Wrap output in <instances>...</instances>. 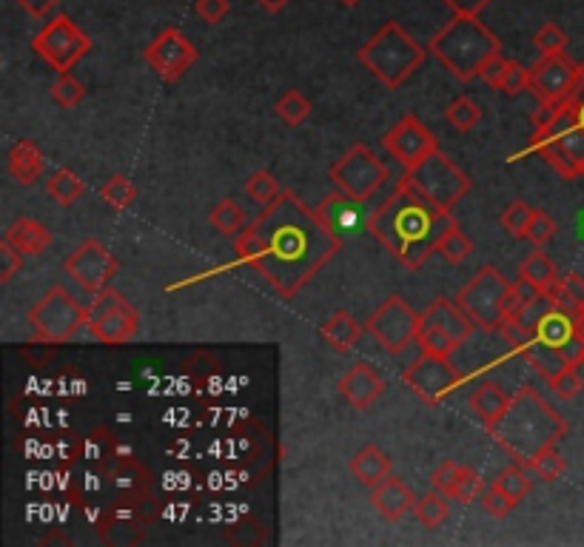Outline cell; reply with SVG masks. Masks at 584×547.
I'll return each mask as SVG.
<instances>
[{
	"instance_id": "1",
	"label": "cell",
	"mask_w": 584,
	"mask_h": 547,
	"mask_svg": "<svg viewBox=\"0 0 584 547\" xmlns=\"http://www.w3.org/2000/svg\"><path fill=\"white\" fill-rule=\"evenodd\" d=\"M340 248V234L322 220L320 211L285 189L234 237L237 257L285 300L297 297Z\"/></svg>"
},
{
	"instance_id": "2",
	"label": "cell",
	"mask_w": 584,
	"mask_h": 547,
	"mask_svg": "<svg viewBox=\"0 0 584 547\" xmlns=\"http://www.w3.org/2000/svg\"><path fill=\"white\" fill-rule=\"evenodd\" d=\"M453 226L456 220L451 211H442L425 200L405 177L399 180L394 194L382 200L365 220V231L411 271L422 268Z\"/></svg>"
},
{
	"instance_id": "3",
	"label": "cell",
	"mask_w": 584,
	"mask_h": 547,
	"mask_svg": "<svg viewBox=\"0 0 584 547\" xmlns=\"http://www.w3.org/2000/svg\"><path fill=\"white\" fill-rule=\"evenodd\" d=\"M488 434L513 462L528 465L533 456L559 445L567 422L533 388H522L510 397L508 411L490 425Z\"/></svg>"
},
{
	"instance_id": "4",
	"label": "cell",
	"mask_w": 584,
	"mask_h": 547,
	"mask_svg": "<svg viewBox=\"0 0 584 547\" xmlns=\"http://www.w3.org/2000/svg\"><path fill=\"white\" fill-rule=\"evenodd\" d=\"M530 151L542 154L567 180L584 177V60L573 92L556 106H539Z\"/></svg>"
},
{
	"instance_id": "5",
	"label": "cell",
	"mask_w": 584,
	"mask_h": 547,
	"mask_svg": "<svg viewBox=\"0 0 584 547\" xmlns=\"http://www.w3.org/2000/svg\"><path fill=\"white\" fill-rule=\"evenodd\" d=\"M428 52L451 72L459 83H471L479 77L482 66L488 63L496 52H502L499 38L490 32L488 26L473 15H453L451 23H445L436 32Z\"/></svg>"
},
{
	"instance_id": "6",
	"label": "cell",
	"mask_w": 584,
	"mask_h": 547,
	"mask_svg": "<svg viewBox=\"0 0 584 547\" xmlns=\"http://www.w3.org/2000/svg\"><path fill=\"white\" fill-rule=\"evenodd\" d=\"M428 49L411 38L396 20H388L379 26V32L357 52V60L377 77L382 86L399 89L416 69L425 63Z\"/></svg>"
},
{
	"instance_id": "7",
	"label": "cell",
	"mask_w": 584,
	"mask_h": 547,
	"mask_svg": "<svg viewBox=\"0 0 584 547\" xmlns=\"http://www.w3.org/2000/svg\"><path fill=\"white\" fill-rule=\"evenodd\" d=\"M510 288L513 283L502 277L499 268L482 265L471 277V283L456 294V302L465 308L476 328L502 331V322L510 317Z\"/></svg>"
},
{
	"instance_id": "8",
	"label": "cell",
	"mask_w": 584,
	"mask_h": 547,
	"mask_svg": "<svg viewBox=\"0 0 584 547\" xmlns=\"http://www.w3.org/2000/svg\"><path fill=\"white\" fill-rule=\"evenodd\" d=\"M29 325L35 331V342L60 345L75 340L89 325V308H83L63 285H55L29 308Z\"/></svg>"
},
{
	"instance_id": "9",
	"label": "cell",
	"mask_w": 584,
	"mask_h": 547,
	"mask_svg": "<svg viewBox=\"0 0 584 547\" xmlns=\"http://www.w3.org/2000/svg\"><path fill=\"white\" fill-rule=\"evenodd\" d=\"M405 180L414 186L425 200H431L436 208L451 211L456 203L471 191V180L468 174L453 163L448 154L436 149L434 154H428L422 163H416L414 169L405 171Z\"/></svg>"
},
{
	"instance_id": "10",
	"label": "cell",
	"mask_w": 584,
	"mask_h": 547,
	"mask_svg": "<svg viewBox=\"0 0 584 547\" xmlns=\"http://www.w3.org/2000/svg\"><path fill=\"white\" fill-rule=\"evenodd\" d=\"M32 49L55 69L57 75H63V72L75 69V63L80 57H86L92 52V38L69 15H55L35 35Z\"/></svg>"
},
{
	"instance_id": "11",
	"label": "cell",
	"mask_w": 584,
	"mask_h": 547,
	"mask_svg": "<svg viewBox=\"0 0 584 547\" xmlns=\"http://www.w3.org/2000/svg\"><path fill=\"white\" fill-rule=\"evenodd\" d=\"M328 174H331V183L345 197H351L354 203H365L374 191H379L388 183L385 163L374 154V149H368L362 143L351 151H345Z\"/></svg>"
},
{
	"instance_id": "12",
	"label": "cell",
	"mask_w": 584,
	"mask_h": 547,
	"mask_svg": "<svg viewBox=\"0 0 584 547\" xmlns=\"http://www.w3.org/2000/svg\"><path fill=\"white\" fill-rule=\"evenodd\" d=\"M86 328L103 345H123V342H132L137 337L140 314L120 291L106 288V291L95 294V300L89 305V325Z\"/></svg>"
},
{
	"instance_id": "13",
	"label": "cell",
	"mask_w": 584,
	"mask_h": 547,
	"mask_svg": "<svg viewBox=\"0 0 584 547\" xmlns=\"http://www.w3.org/2000/svg\"><path fill=\"white\" fill-rule=\"evenodd\" d=\"M419 325H422V314H416L399 294H391L365 322V328L374 334L382 351L391 357H399L411 342H416Z\"/></svg>"
},
{
	"instance_id": "14",
	"label": "cell",
	"mask_w": 584,
	"mask_h": 547,
	"mask_svg": "<svg viewBox=\"0 0 584 547\" xmlns=\"http://www.w3.org/2000/svg\"><path fill=\"white\" fill-rule=\"evenodd\" d=\"M120 263L114 260V254L103 246L100 240H83L80 246L63 260V271L75 280L80 288H86L89 294L106 291L114 280Z\"/></svg>"
},
{
	"instance_id": "15",
	"label": "cell",
	"mask_w": 584,
	"mask_h": 547,
	"mask_svg": "<svg viewBox=\"0 0 584 547\" xmlns=\"http://www.w3.org/2000/svg\"><path fill=\"white\" fill-rule=\"evenodd\" d=\"M579 77H582V63L570 60L567 52L542 55L539 63L530 69V92L536 95L539 106H556L573 92Z\"/></svg>"
},
{
	"instance_id": "16",
	"label": "cell",
	"mask_w": 584,
	"mask_h": 547,
	"mask_svg": "<svg viewBox=\"0 0 584 547\" xmlns=\"http://www.w3.org/2000/svg\"><path fill=\"white\" fill-rule=\"evenodd\" d=\"M402 382L411 385L416 397L425 399L428 405H439L462 382V374L456 371V365L448 357L422 354L414 365L402 371Z\"/></svg>"
},
{
	"instance_id": "17",
	"label": "cell",
	"mask_w": 584,
	"mask_h": 547,
	"mask_svg": "<svg viewBox=\"0 0 584 547\" xmlns=\"http://www.w3.org/2000/svg\"><path fill=\"white\" fill-rule=\"evenodd\" d=\"M143 57H146V63H149V69L154 75L160 77V80H166V83H174L197 63V49H194V43L180 29L169 26V29H163L157 38L151 40Z\"/></svg>"
},
{
	"instance_id": "18",
	"label": "cell",
	"mask_w": 584,
	"mask_h": 547,
	"mask_svg": "<svg viewBox=\"0 0 584 547\" xmlns=\"http://www.w3.org/2000/svg\"><path fill=\"white\" fill-rule=\"evenodd\" d=\"M382 149L408 171L414 169L416 163H422L428 154H434L439 149V143H436L434 132L416 114H405L394 129L382 137Z\"/></svg>"
},
{
	"instance_id": "19",
	"label": "cell",
	"mask_w": 584,
	"mask_h": 547,
	"mask_svg": "<svg viewBox=\"0 0 584 547\" xmlns=\"http://www.w3.org/2000/svg\"><path fill=\"white\" fill-rule=\"evenodd\" d=\"M382 391H385V379L379 377L377 371H374L371 365H365V362H357V365L340 379V394L348 399L351 408H357V411H368V408L382 397Z\"/></svg>"
},
{
	"instance_id": "20",
	"label": "cell",
	"mask_w": 584,
	"mask_h": 547,
	"mask_svg": "<svg viewBox=\"0 0 584 547\" xmlns=\"http://www.w3.org/2000/svg\"><path fill=\"white\" fill-rule=\"evenodd\" d=\"M371 505H374V510H377L382 519L399 522L408 510H414L416 496L402 479L388 476V479L379 482L377 488H371Z\"/></svg>"
},
{
	"instance_id": "21",
	"label": "cell",
	"mask_w": 584,
	"mask_h": 547,
	"mask_svg": "<svg viewBox=\"0 0 584 547\" xmlns=\"http://www.w3.org/2000/svg\"><path fill=\"white\" fill-rule=\"evenodd\" d=\"M422 325H434V328H442L445 334H451L453 340L462 342L468 340L473 334V320L465 314V308L459 302L453 300H434L425 311H422Z\"/></svg>"
},
{
	"instance_id": "22",
	"label": "cell",
	"mask_w": 584,
	"mask_h": 547,
	"mask_svg": "<svg viewBox=\"0 0 584 547\" xmlns=\"http://www.w3.org/2000/svg\"><path fill=\"white\" fill-rule=\"evenodd\" d=\"M510 397H513V394H508L499 382H493V379H482V382H479V385L471 391L468 402H471V411L476 414V419H479L485 428H490L499 416L508 411Z\"/></svg>"
},
{
	"instance_id": "23",
	"label": "cell",
	"mask_w": 584,
	"mask_h": 547,
	"mask_svg": "<svg viewBox=\"0 0 584 547\" xmlns=\"http://www.w3.org/2000/svg\"><path fill=\"white\" fill-rule=\"evenodd\" d=\"M43 166H46V160H43V154L32 140H18L9 149V157H6V169L20 186H35L40 174H43Z\"/></svg>"
},
{
	"instance_id": "24",
	"label": "cell",
	"mask_w": 584,
	"mask_h": 547,
	"mask_svg": "<svg viewBox=\"0 0 584 547\" xmlns=\"http://www.w3.org/2000/svg\"><path fill=\"white\" fill-rule=\"evenodd\" d=\"M3 240L9 246L18 248L20 254L38 257V254H43L46 248L52 246V231L43 223H38V220H32V217H20V220H15L12 226L6 228Z\"/></svg>"
},
{
	"instance_id": "25",
	"label": "cell",
	"mask_w": 584,
	"mask_h": 547,
	"mask_svg": "<svg viewBox=\"0 0 584 547\" xmlns=\"http://www.w3.org/2000/svg\"><path fill=\"white\" fill-rule=\"evenodd\" d=\"M351 473L362 488H377L382 479L391 476V459H388V453L379 451L377 445H365L351 459Z\"/></svg>"
},
{
	"instance_id": "26",
	"label": "cell",
	"mask_w": 584,
	"mask_h": 547,
	"mask_svg": "<svg viewBox=\"0 0 584 547\" xmlns=\"http://www.w3.org/2000/svg\"><path fill=\"white\" fill-rule=\"evenodd\" d=\"M522 357H525V362H528L530 368H533L539 377H545L547 382H553L562 371L570 368V362L565 359V354H562L556 345H547V342L542 340L530 342L528 348L522 351Z\"/></svg>"
},
{
	"instance_id": "27",
	"label": "cell",
	"mask_w": 584,
	"mask_h": 547,
	"mask_svg": "<svg viewBox=\"0 0 584 547\" xmlns=\"http://www.w3.org/2000/svg\"><path fill=\"white\" fill-rule=\"evenodd\" d=\"M320 334L322 340L328 342L334 351L345 354V351H351L357 345L359 334H362V325L348 311H337L334 317H328V320L322 322Z\"/></svg>"
},
{
	"instance_id": "28",
	"label": "cell",
	"mask_w": 584,
	"mask_h": 547,
	"mask_svg": "<svg viewBox=\"0 0 584 547\" xmlns=\"http://www.w3.org/2000/svg\"><path fill=\"white\" fill-rule=\"evenodd\" d=\"M573 334H576L573 314H567L562 308H550L545 317L536 322V340L547 342V345H556V348H562Z\"/></svg>"
},
{
	"instance_id": "29",
	"label": "cell",
	"mask_w": 584,
	"mask_h": 547,
	"mask_svg": "<svg viewBox=\"0 0 584 547\" xmlns=\"http://www.w3.org/2000/svg\"><path fill=\"white\" fill-rule=\"evenodd\" d=\"M416 519H419V525L422 528H442L445 522H448V513H451V505H448V496L445 493L428 491L425 496H419L414 505Z\"/></svg>"
},
{
	"instance_id": "30",
	"label": "cell",
	"mask_w": 584,
	"mask_h": 547,
	"mask_svg": "<svg viewBox=\"0 0 584 547\" xmlns=\"http://www.w3.org/2000/svg\"><path fill=\"white\" fill-rule=\"evenodd\" d=\"M519 277H525L539 291H547L550 285L559 280V271H556V263L547 257L545 251H533L530 257H525V263L519 265Z\"/></svg>"
},
{
	"instance_id": "31",
	"label": "cell",
	"mask_w": 584,
	"mask_h": 547,
	"mask_svg": "<svg viewBox=\"0 0 584 547\" xmlns=\"http://www.w3.org/2000/svg\"><path fill=\"white\" fill-rule=\"evenodd\" d=\"M499 491H505L519 505L530 491H533V473H530L528 465H522V462H513L510 468L496 476V482H493Z\"/></svg>"
},
{
	"instance_id": "32",
	"label": "cell",
	"mask_w": 584,
	"mask_h": 547,
	"mask_svg": "<svg viewBox=\"0 0 584 547\" xmlns=\"http://www.w3.org/2000/svg\"><path fill=\"white\" fill-rule=\"evenodd\" d=\"M208 223L223 237H237L245 228V211L234 200H223L208 211Z\"/></svg>"
},
{
	"instance_id": "33",
	"label": "cell",
	"mask_w": 584,
	"mask_h": 547,
	"mask_svg": "<svg viewBox=\"0 0 584 547\" xmlns=\"http://www.w3.org/2000/svg\"><path fill=\"white\" fill-rule=\"evenodd\" d=\"M46 191H49V197H52L55 203H60V206H72V203H77V200L83 197L86 186H83V180H80L72 169H60L55 171L52 180L46 183Z\"/></svg>"
},
{
	"instance_id": "34",
	"label": "cell",
	"mask_w": 584,
	"mask_h": 547,
	"mask_svg": "<svg viewBox=\"0 0 584 547\" xmlns=\"http://www.w3.org/2000/svg\"><path fill=\"white\" fill-rule=\"evenodd\" d=\"M274 112L283 120L285 126H300L311 117V100L297 92V89H288L277 103H274Z\"/></svg>"
},
{
	"instance_id": "35",
	"label": "cell",
	"mask_w": 584,
	"mask_h": 547,
	"mask_svg": "<svg viewBox=\"0 0 584 547\" xmlns=\"http://www.w3.org/2000/svg\"><path fill=\"white\" fill-rule=\"evenodd\" d=\"M283 194V186L277 183V177L271 174V171H254L248 180H245V197L248 200H254V203H260V206H268V203H274L277 197Z\"/></svg>"
},
{
	"instance_id": "36",
	"label": "cell",
	"mask_w": 584,
	"mask_h": 547,
	"mask_svg": "<svg viewBox=\"0 0 584 547\" xmlns=\"http://www.w3.org/2000/svg\"><path fill=\"white\" fill-rule=\"evenodd\" d=\"M351 203H354V200L345 197L342 191L340 194H331V197L320 206V217L340 234L342 228H348L354 223V208H351Z\"/></svg>"
},
{
	"instance_id": "37",
	"label": "cell",
	"mask_w": 584,
	"mask_h": 547,
	"mask_svg": "<svg viewBox=\"0 0 584 547\" xmlns=\"http://www.w3.org/2000/svg\"><path fill=\"white\" fill-rule=\"evenodd\" d=\"M416 345L422 348V354H434V357H451L459 348V342L453 340L451 334H445L442 328H434V325H419Z\"/></svg>"
},
{
	"instance_id": "38",
	"label": "cell",
	"mask_w": 584,
	"mask_h": 547,
	"mask_svg": "<svg viewBox=\"0 0 584 547\" xmlns=\"http://www.w3.org/2000/svg\"><path fill=\"white\" fill-rule=\"evenodd\" d=\"M436 254H442L445 260L451 265H459V263H465L468 257L473 254V243H471V237L459 228V223L442 237V243H439V248H436Z\"/></svg>"
},
{
	"instance_id": "39",
	"label": "cell",
	"mask_w": 584,
	"mask_h": 547,
	"mask_svg": "<svg viewBox=\"0 0 584 547\" xmlns=\"http://www.w3.org/2000/svg\"><path fill=\"white\" fill-rule=\"evenodd\" d=\"M100 197H103V203H106L109 208H114V211H123V208H129L134 203L137 189H134L132 180H129L126 174H114L112 180L103 186Z\"/></svg>"
},
{
	"instance_id": "40",
	"label": "cell",
	"mask_w": 584,
	"mask_h": 547,
	"mask_svg": "<svg viewBox=\"0 0 584 547\" xmlns=\"http://www.w3.org/2000/svg\"><path fill=\"white\" fill-rule=\"evenodd\" d=\"M445 120L451 123L456 132H471L473 126L482 120V109L473 103L471 97H456L448 112H445Z\"/></svg>"
},
{
	"instance_id": "41",
	"label": "cell",
	"mask_w": 584,
	"mask_h": 547,
	"mask_svg": "<svg viewBox=\"0 0 584 547\" xmlns=\"http://www.w3.org/2000/svg\"><path fill=\"white\" fill-rule=\"evenodd\" d=\"M83 97H86V86L72 77V72H63V75H57V80L52 83V100H55L57 106H63V109H75L83 103Z\"/></svg>"
},
{
	"instance_id": "42",
	"label": "cell",
	"mask_w": 584,
	"mask_h": 547,
	"mask_svg": "<svg viewBox=\"0 0 584 547\" xmlns=\"http://www.w3.org/2000/svg\"><path fill=\"white\" fill-rule=\"evenodd\" d=\"M528 468L536 479H542V482H556V479L565 473L567 462L565 456L556 451V448H547V451H542L539 456L530 459Z\"/></svg>"
},
{
	"instance_id": "43",
	"label": "cell",
	"mask_w": 584,
	"mask_h": 547,
	"mask_svg": "<svg viewBox=\"0 0 584 547\" xmlns=\"http://www.w3.org/2000/svg\"><path fill=\"white\" fill-rule=\"evenodd\" d=\"M567 35L565 29L559 23H550L547 20L545 26H539V32L533 35V46L539 49V55H562L567 49Z\"/></svg>"
},
{
	"instance_id": "44",
	"label": "cell",
	"mask_w": 584,
	"mask_h": 547,
	"mask_svg": "<svg viewBox=\"0 0 584 547\" xmlns=\"http://www.w3.org/2000/svg\"><path fill=\"white\" fill-rule=\"evenodd\" d=\"M533 214H536V208L528 206V203H522V200H516V203H510V206L502 211V228L508 231L510 237H525Z\"/></svg>"
},
{
	"instance_id": "45",
	"label": "cell",
	"mask_w": 584,
	"mask_h": 547,
	"mask_svg": "<svg viewBox=\"0 0 584 547\" xmlns=\"http://www.w3.org/2000/svg\"><path fill=\"white\" fill-rule=\"evenodd\" d=\"M525 89H530V69H525L522 63L516 60H508V69L502 75V83H499V92L508 97L522 95Z\"/></svg>"
},
{
	"instance_id": "46",
	"label": "cell",
	"mask_w": 584,
	"mask_h": 547,
	"mask_svg": "<svg viewBox=\"0 0 584 547\" xmlns=\"http://www.w3.org/2000/svg\"><path fill=\"white\" fill-rule=\"evenodd\" d=\"M502 337H505L508 345H513L516 351H525L530 342L536 340V331H533L525 320H519V317H508V320L502 322Z\"/></svg>"
},
{
	"instance_id": "47",
	"label": "cell",
	"mask_w": 584,
	"mask_h": 547,
	"mask_svg": "<svg viewBox=\"0 0 584 547\" xmlns=\"http://www.w3.org/2000/svg\"><path fill=\"white\" fill-rule=\"evenodd\" d=\"M485 493V482H482V476L471 468H465L462 476H459V482H456V491H453L451 499L456 502H462V505H471L473 499H479Z\"/></svg>"
},
{
	"instance_id": "48",
	"label": "cell",
	"mask_w": 584,
	"mask_h": 547,
	"mask_svg": "<svg viewBox=\"0 0 584 547\" xmlns=\"http://www.w3.org/2000/svg\"><path fill=\"white\" fill-rule=\"evenodd\" d=\"M553 237H556V220H553L547 211L536 208V214H533V220H530L525 240H530L533 246H545L547 240H553Z\"/></svg>"
},
{
	"instance_id": "49",
	"label": "cell",
	"mask_w": 584,
	"mask_h": 547,
	"mask_svg": "<svg viewBox=\"0 0 584 547\" xmlns=\"http://www.w3.org/2000/svg\"><path fill=\"white\" fill-rule=\"evenodd\" d=\"M550 388H553V394L559 399H565V402H570V399L579 397V391H582V377H579V365H570L567 371H562L559 377L553 379V382H547Z\"/></svg>"
},
{
	"instance_id": "50",
	"label": "cell",
	"mask_w": 584,
	"mask_h": 547,
	"mask_svg": "<svg viewBox=\"0 0 584 547\" xmlns=\"http://www.w3.org/2000/svg\"><path fill=\"white\" fill-rule=\"evenodd\" d=\"M462 471H465V465H456V462H442L439 468L434 471V488L439 493H445L448 499L453 496V491H456V482H459V476H462Z\"/></svg>"
},
{
	"instance_id": "51",
	"label": "cell",
	"mask_w": 584,
	"mask_h": 547,
	"mask_svg": "<svg viewBox=\"0 0 584 547\" xmlns=\"http://www.w3.org/2000/svg\"><path fill=\"white\" fill-rule=\"evenodd\" d=\"M482 508L488 510L490 516H496V519H505L510 510L516 508V502L505 491H499L496 485H490L488 491L482 493Z\"/></svg>"
},
{
	"instance_id": "52",
	"label": "cell",
	"mask_w": 584,
	"mask_h": 547,
	"mask_svg": "<svg viewBox=\"0 0 584 547\" xmlns=\"http://www.w3.org/2000/svg\"><path fill=\"white\" fill-rule=\"evenodd\" d=\"M20 268H23L20 251L3 240V243H0V283H12Z\"/></svg>"
},
{
	"instance_id": "53",
	"label": "cell",
	"mask_w": 584,
	"mask_h": 547,
	"mask_svg": "<svg viewBox=\"0 0 584 547\" xmlns=\"http://www.w3.org/2000/svg\"><path fill=\"white\" fill-rule=\"evenodd\" d=\"M194 9H197V15L211 23V26H217V23H223L228 15V0H197L194 3Z\"/></svg>"
},
{
	"instance_id": "54",
	"label": "cell",
	"mask_w": 584,
	"mask_h": 547,
	"mask_svg": "<svg viewBox=\"0 0 584 547\" xmlns=\"http://www.w3.org/2000/svg\"><path fill=\"white\" fill-rule=\"evenodd\" d=\"M505 69H508V57H502V52H496V55L490 57L488 63L482 66V72H479V80H485L490 89H499V83H502V75H505Z\"/></svg>"
},
{
	"instance_id": "55",
	"label": "cell",
	"mask_w": 584,
	"mask_h": 547,
	"mask_svg": "<svg viewBox=\"0 0 584 547\" xmlns=\"http://www.w3.org/2000/svg\"><path fill=\"white\" fill-rule=\"evenodd\" d=\"M442 3L451 9L453 15H473V18H479L482 9H488L493 0H442Z\"/></svg>"
},
{
	"instance_id": "56",
	"label": "cell",
	"mask_w": 584,
	"mask_h": 547,
	"mask_svg": "<svg viewBox=\"0 0 584 547\" xmlns=\"http://www.w3.org/2000/svg\"><path fill=\"white\" fill-rule=\"evenodd\" d=\"M15 3H18L20 9H26L32 18H46L60 0H15Z\"/></svg>"
},
{
	"instance_id": "57",
	"label": "cell",
	"mask_w": 584,
	"mask_h": 547,
	"mask_svg": "<svg viewBox=\"0 0 584 547\" xmlns=\"http://www.w3.org/2000/svg\"><path fill=\"white\" fill-rule=\"evenodd\" d=\"M257 3L263 6L268 15H280V12H283V9L288 6V3H291V0H257Z\"/></svg>"
},
{
	"instance_id": "58",
	"label": "cell",
	"mask_w": 584,
	"mask_h": 547,
	"mask_svg": "<svg viewBox=\"0 0 584 547\" xmlns=\"http://www.w3.org/2000/svg\"><path fill=\"white\" fill-rule=\"evenodd\" d=\"M573 328H576V337H582L584 340V308H579V311L573 314Z\"/></svg>"
},
{
	"instance_id": "59",
	"label": "cell",
	"mask_w": 584,
	"mask_h": 547,
	"mask_svg": "<svg viewBox=\"0 0 584 547\" xmlns=\"http://www.w3.org/2000/svg\"><path fill=\"white\" fill-rule=\"evenodd\" d=\"M342 6H348V9H354V6H359V3H362V0H340Z\"/></svg>"
}]
</instances>
